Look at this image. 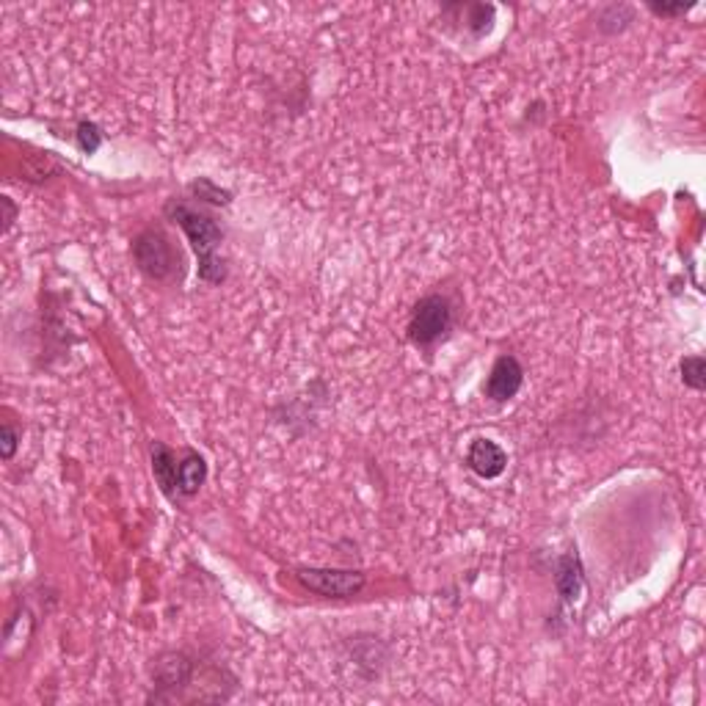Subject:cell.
<instances>
[{"instance_id": "obj_1", "label": "cell", "mask_w": 706, "mask_h": 706, "mask_svg": "<svg viewBox=\"0 0 706 706\" xmlns=\"http://www.w3.org/2000/svg\"><path fill=\"white\" fill-rule=\"evenodd\" d=\"M166 213L180 223L183 232L188 235V240L193 243L196 254H199V265H202L199 273L207 281H218L223 276V268H221V263L215 257V248H218V243L223 238L221 230H218V223L207 213L196 210V207H191L185 202H177V199L168 202Z\"/></svg>"}, {"instance_id": "obj_2", "label": "cell", "mask_w": 706, "mask_h": 706, "mask_svg": "<svg viewBox=\"0 0 706 706\" xmlns=\"http://www.w3.org/2000/svg\"><path fill=\"white\" fill-rule=\"evenodd\" d=\"M133 257L138 263V268L144 271L150 279L155 281H168L180 273V265H183V257L180 251L174 248V243L168 240L166 232L160 230H144L135 243H133Z\"/></svg>"}, {"instance_id": "obj_3", "label": "cell", "mask_w": 706, "mask_h": 706, "mask_svg": "<svg viewBox=\"0 0 706 706\" xmlns=\"http://www.w3.org/2000/svg\"><path fill=\"white\" fill-rule=\"evenodd\" d=\"M453 326V309L444 296H426L411 312L409 321V340L419 348L439 343Z\"/></svg>"}, {"instance_id": "obj_4", "label": "cell", "mask_w": 706, "mask_h": 706, "mask_svg": "<svg viewBox=\"0 0 706 706\" xmlns=\"http://www.w3.org/2000/svg\"><path fill=\"white\" fill-rule=\"evenodd\" d=\"M296 580L312 593H321L326 599H348L364 588L361 572H337V569H298Z\"/></svg>"}, {"instance_id": "obj_5", "label": "cell", "mask_w": 706, "mask_h": 706, "mask_svg": "<svg viewBox=\"0 0 706 706\" xmlns=\"http://www.w3.org/2000/svg\"><path fill=\"white\" fill-rule=\"evenodd\" d=\"M522 381H524L522 364L514 356H499L491 367L489 381H486V394L494 403H505L522 389Z\"/></svg>"}, {"instance_id": "obj_6", "label": "cell", "mask_w": 706, "mask_h": 706, "mask_svg": "<svg viewBox=\"0 0 706 706\" xmlns=\"http://www.w3.org/2000/svg\"><path fill=\"white\" fill-rule=\"evenodd\" d=\"M467 464L469 469L477 475V477H483V480H491V477H499L507 467V456H505V450L491 442V439H475L469 444V453H467Z\"/></svg>"}, {"instance_id": "obj_7", "label": "cell", "mask_w": 706, "mask_h": 706, "mask_svg": "<svg viewBox=\"0 0 706 706\" xmlns=\"http://www.w3.org/2000/svg\"><path fill=\"white\" fill-rule=\"evenodd\" d=\"M207 480V464L202 456L188 453L180 464H177V491L191 497L202 489V483Z\"/></svg>"}, {"instance_id": "obj_8", "label": "cell", "mask_w": 706, "mask_h": 706, "mask_svg": "<svg viewBox=\"0 0 706 706\" xmlns=\"http://www.w3.org/2000/svg\"><path fill=\"white\" fill-rule=\"evenodd\" d=\"M152 472L158 477L160 489L172 497L174 489H177V461H174L172 450H168L166 444H160V442L152 444Z\"/></svg>"}, {"instance_id": "obj_9", "label": "cell", "mask_w": 706, "mask_h": 706, "mask_svg": "<svg viewBox=\"0 0 706 706\" xmlns=\"http://www.w3.org/2000/svg\"><path fill=\"white\" fill-rule=\"evenodd\" d=\"M155 682L160 687H177L183 682H188L191 676V662L183 657V654H163L158 662H155Z\"/></svg>"}, {"instance_id": "obj_10", "label": "cell", "mask_w": 706, "mask_h": 706, "mask_svg": "<svg viewBox=\"0 0 706 706\" xmlns=\"http://www.w3.org/2000/svg\"><path fill=\"white\" fill-rule=\"evenodd\" d=\"M580 588H582V574H580L577 555L563 557L557 566V590H560L563 602H574L580 596Z\"/></svg>"}, {"instance_id": "obj_11", "label": "cell", "mask_w": 706, "mask_h": 706, "mask_svg": "<svg viewBox=\"0 0 706 706\" xmlns=\"http://www.w3.org/2000/svg\"><path fill=\"white\" fill-rule=\"evenodd\" d=\"M703 373H706L703 356H687V359L682 361V381H685L687 386H693V389H703V384H706Z\"/></svg>"}, {"instance_id": "obj_12", "label": "cell", "mask_w": 706, "mask_h": 706, "mask_svg": "<svg viewBox=\"0 0 706 706\" xmlns=\"http://www.w3.org/2000/svg\"><path fill=\"white\" fill-rule=\"evenodd\" d=\"M77 141H80V150L83 152H97V147L102 144V133L97 125H89V122H83L77 127Z\"/></svg>"}, {"instance_id": "obj_13", "label": "cell", "mask_w": 706, "mask_h": 706, "mask_svg": "<svg viewBox=\"0 0 706 706\" xmlns=\"http://www.w3.org/2000/svg\"><path fill=\"white\" fill-rule=\"evenodd\" d=\"M469 12H472V20H469L472 31H475V34L489 31V28H491V20H494V9H491V6H472Z\"/></svg>"}, {"instance_id": "obj_14", "label": "cell", "mask_w": 706, "mask_h": 706, "mask_svg": "<svg viewBox=\"0 0 706 706\" xmlns=\"http://www.w3.org/2000/svg\"><path fill=\"white\" fill-rule=\"evenodd\" d=\"M14 450H17V431L6 422L4 426V458H12Z\"/></svg>"}, {"instance_id": "obj_15", "label": "cell", "mask_w": 706, "mask_h": 706, "mask_svg": "<svg viewBox=\"0 0 706 706\" xmlns=\"http://www.w3.org/2000/svg\"><path fill=\"white\" fill-rule=\"evenodd\" d=\"M690 9H693V4H687V6H682V4H679V6H654V4H652V12H654V14H662V17H676V14H685V12H690Z\"/></svg>"}, {"instance_id": "obj_16", "label": "cell", "mask_w": 706, "mask_h": 706, "mask_svg": "<svg viewBox=\"0 0 706 706\" xmlns=\"http://www.w3.org/2000/svg\"><path fill=\"white\" fill-rule=\"evenodd\" d=\"M4 207H6V230H9V227H12V221H14V207H12L9 199H4Z\"/></svg>"}]
</instances>
